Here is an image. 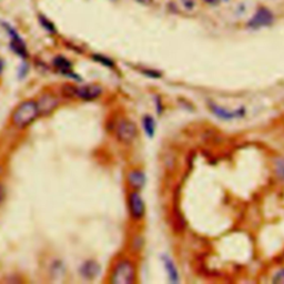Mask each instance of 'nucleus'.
<instances>
[{
    "mask_svg": "<svg viewBox=\"0 0 284 284\" xmlns=\"http://www.w3.org/2000/svg\"><path fill=\"white\" fill-rule=\"evenodd\" d=\"M161 260L163 262V267H164V269H166V272L168 274L170 282H172V283L179 282V271H178L172 259H171V257L168 255H162Z\"/></svg>",
    "mask_w": 284,
    "mask_h": 284,
    "instance_id": "12",
    "label": "nucleus"
},
{
    "mask_svg": "<svg viewBox=\"0 0 284 284\" xmlns=\"http://www.w3.org/2000/svg\"><path fill=\"white\" fill-rule=\"evenodd\" d=\"M103 94V88L99 84H85L82 87H74L71 96L81 101H94Z\"/></svg>",
    "mask_w": 284,
    "mask_h": 284,
    "instance_id": "5",
    "label": "nucleus"
},
{
    "mask_svg": "<svg viewBox=\"0 0 284 284\" xmlns=\"http://www.w3.org/2000/svg\"><path fill=\"white\" fill-rule=\"evenodd\" d=\"M99 272H100V266H99L98 262L95 260L85 261L80 268L81 275L88 280L95 279V277L98 276Z\"/></svg>",
    "mask_w": 284,
    "mask_h": 284,
    "instance_id": "11",
    "label": "nucleus"
},
{
    "mask_svg": "<svg viewBox=\"0 0 284 284\" xmlns=\"http://www.w3.org/2000/svg\"><path fill=\"white\" fill-rule=\"evenodd\" d=\"M92 59H95V60L99 63H101L103 65H107V67H114V65H115L114 61H112L111 59H109L108 57H105V56H102V55H94V56H92Z\"/></svg>",
    "mask_w": 284,
    "mask_h": 284,
    "instance_id": "17",
    "label": "nucleus"
},
{
    "mask_svg": "<svg viewBox=\"0 0 284 284\" xmlns=\"http://www.w3.org/2000/svg\"><path fill=\"white\" fill-rule=\"evenodd\" d=\"M37 101V105L39 109L40 117H48L58 109L60 100L59 98L52 94V92H43L41 96H39Z\"/></svg>",
    "mask_w": 284,
    "mask_h": 284,
    "instance_id": "6",
    "label": "nucleus"
},
{
    "mask_svg": "<svg viewBox=\"0 0 284 284\" xmlns=\"http://www.w3.org/2000/svg\"><path fill=\"white\" fill-rule=\"evenodd\" d=\"M115 134L117 140L123 144H130L138 137V128L134 121L130 119L121 118L116 124Z\"/></svg>",
    "mask_w": 284,
    "mask_h": 284,
    "instance_id": "3",
    "label": "nucleus"
},
{
    "mask_svg": "<svg viewBox=\"0 0 284 284\" xmlns=\"http://www.w3.org/2000/svg\"><path fill=\"white\" fill-rule=\"evenodd\" d=\"M137 280V268L134 261L122 259L118 261L110 275L112 284H132Z\"/></svg>",
    "mask_w": 284,
    "mask_h": 284,
    "instance_id": "2",
    "label": "nucleus"
},
{
    "mask_svg": "<svg viewBox=\"0 0 284 284\" xmlns=\"http://www.w3.org/2000/svg\"><path fill=\"white\" fill-rule=\"evenodd\" d=\"M4 69H5V62L2 58H0V76L3 75V72H4Z\"/></svg>",
    "mask_w": 284,
    "mask_h": 284,
    "instance_id": "20",
    "label": "nucleus"
},
{
    "mask_svg": "<svg viewBox=\"0 0 284 284\" xmlns=\"http://www.w3.org/2000/svg\"><path fill=\"white\" fill-rule=\"evenodd\" d=\"M40 117L37 101L27 99L19 103L10 116V122L18 130L29 128Z\"/></svg>",
    "mask_w": 284,
    "mask_h": 284,
    "instance_id": "1",
    "label": "nucleus"
},
{
    "mask_svg": "<svg viewBox=\"0 0 284 284\" xmlns=\"http://www.w3.org/2000/svg\"><path fill=\"white\" fill-rule=\"evenodd\" d=\"M275 173L281 180L284 181V158L275 160Z\"/></svg>",
    "mask_w": 284,
    "mask_h": 284,
    "instance_id": "16",
    "label": "nucleus"
},
{
    "mask_svg": "<svg viewBox=\"0 0 284 284\" xmlns=\"http://www.w3.org/2000/svg\"><path fill=\"white\" fill-rule=\"evenodd\" d=\"M208 105H209L210 111L212 112V114L216 118L222 119V120H227V121L236 120V119L243 118L244 116H246V112H247L246 108H244V107L237 108V109H234V110L231 111L227 108L221 107V105L216 104L215 102H212V101H209Z\"/></svg>",
    "mask_w": 284,
    "mask_h": 284,
    "instance_id": "7",
    "label": "nucleus"
},
{
    "mask_svg": "<svg viewBox=\"0 0 284 284\" xmlns=\"http://www.w3.org/2000/svg\"><path fill=\"white\" fill-rule=\"evenodd\" d=\"M6 28H7V31L10 36V47H11L12 51H14L15 54L18 55L19 57L27 58V56H28L27 46H26L20 35H19L14 28L10 27V26H8V25H6Z\"/></svg>",
    "mask_w": 284,
    "mask_h": 284,
    "instance_id": "9",
    "label": "nucleus"
},
{
    "mask_svg": "<svg viewBox=\"0 0 284 284\" xmlns=\"http://www.w3.org/2000/svg\"><path fill=\"white\" fill-rule=\"evenodd\" d=\"M274 21L273 14L267 8H260L254 16L249 21V27L253 29H260L263 27H269Z\"/></svg>",
    "mask_w": 284,
    "mask_h": 284,
    "instance_id": "8",
    "label": "nucleus"
},
{
    "mask_svg": "<svg viewBox=\"0 0 284 284\" xmlns=\"http://www.w3.org/2000/svg\"><path fill=\"white\" fill-rule=\"evenodd\" d=\"M147 178L146 174L140 169H132L127 173V183L130 190L141 191L146 186Z\"/></svg>",
    "mask_w": 284,
    "mask_h": 284,
    "instance_id": "10",
    "label": "nucleus"
},
{
    "mask_svg": "<svg viewBox=\"0 0 284 284\" xmlns=\"http://www.w3.org/2000/svg\"><path fill=\"white\" fill-rule=\"evenodd\" d=\"M128 202V211L130 217L134 221H141L144 215H146V203H144L143 198L140 191L130 190L127 198Z\"/></svg>",
    "mask_w": 284,
    "mask_h": 284,
    "instance_id": "4",
    "label": "nucleus"
},
{
    "mask_svg": "<svg viewBox=\"0 0 284 284\" xmlns=\"http://www.w3.org/2000/svg\"><path fill=\"white\" fill-rule=\"evenodd\" d=\"M273 282L284 284V269H282V270H280V271H277V272L274 274Z\"/></svg>",
    "mask_w": 284,
    "mask_h": 284,
    "instance_id": "18",
    "label": "nucleus"
},
{
    "mask_svg": "<svg viewBox=\"0 0 284 284\" xmlns=\"http://www.w3.org/2000/svg\"><path fill=\"white\" fill-rule=\"evenodd\" d=\"M52 63H54L55 67L59 71L62 72V74H64V75L72 74V64H71V62L68 60L67 58H64L62 56H57L54 59V61H52Z\"/></svg>",
    "mask_w": 284,
    "mask_h": 284,
    "instance_id": "13",
    "label": "nucleus"
},
{
    "mask_svg": "<svg viewBox=\"0 0 284 284\" xmlns=\"http://www.w3.org/2000/svg\"><path fill=\"white\" fill-rule=\"evenodd\" d=\"M4 199H5V188L3 186V183L0 182V203L3 202Z\"/></svg>",
    "mask_w": 284,
    "mask_h": 284,
    "instance_id": "19",
    "label": "nucleus"
},
{
    "mask_svg": "<svg viewBox=\"0 0 284 284\" xmlns=\"http://www.w3.org/2000/svg\"><path fill=\"white\" fill-rule=\"evenodd\" d=\"M39 23L41 24V26L43 27V29H46L48 32H50V34H56V32H57L55 25L52 24L47 17H45V16H42V15H41V16H39Z\"/></svg>",
    "mask_w": 284,
    "mask_h": 284,
    "instance_id": "15",
    "label": "nucleus"
},
{
    "mask_svg": "<svg viewBox=\"0 0 284 284\" xmlns=\"http://www.w3.org/2000/svg\"><path fill=\"white\" fill-rule=\"evenodd\" d=\"M136 2L143 4V5H149V4L152 3V0H136Z\"/></svg>",
    "mask_w": 284,
    "mask_h": 284,
    "instance_id": "21",
    "label": "nucleus"
},
{
    "mask_svg": "<svg viewBox=\"0 0 284 284\" xmlns=\"http://www.w3.org/2000/svg\"><path fill=\"white\" fill-rule=\"evenodd\" d=\"M142 128L149 138H154L157 130L156 120L151 116H144L142 118Z\"/></svg>",
    "mask_w": 284,
    "mask_h": 284,
    "instance_id": "14",
    "label": "nucleus"
},
{
    "mask_svg": "<svg viewBox=\"0 0 284 284\" xmlns=\"http://www.w3.org/2000/svg\"><path fill=\"white\" fill-rule=\"evenodd\" d=\"M203 2H206L207 4H210V5H213L219 2V0H203Z\"/></svg>",
    "mask_w": 284,
    "mask_h": 284,
    "instance_id": "22",
    "label": "nucleus"
},
{
    "mask_svg": "<svg viewBox=\"0 0 284 284\" xmlns=\"http://www.w3.org/2000/svg\"><path fill=\"white\" fill-rule=\"evenodd\" d=\"M4 171H5V169H4V166L2 163H0V177L3 176V173H4Z\"/></svg>",
    "mask_w": 284,
    "mask_h": 284,
    "instance_id": "23",
    "label": "nucleus"
}]
</instances>
